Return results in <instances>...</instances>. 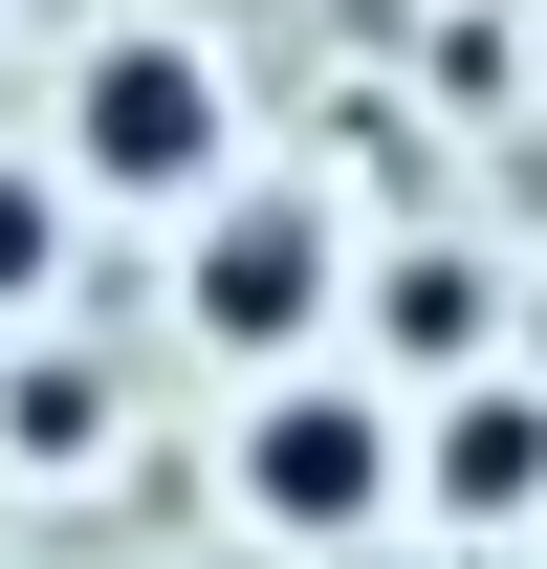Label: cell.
Masks as SVG:
<instances>
[{
	"label": "cell",
	"instance_id": "8992f818",
	"mask_svg": "<svg viewBox=\"0 0 547 569\" xmlns=\"http://www.w3.org/2000/svg\"><path fill=\"white\" fill-rule=\"evenodd\" d=\"M0 460H22V482L67 460V482H88V460H110V372H88V351H22V372H0Z\"/></svg>",
	"mask_w": 547,
	"mask_h": 569
},
{
	"label": "cell",
	"instance_id": "6da1fadb",
	"mask_svg": "<svg viewBox=\"0 0 547 569\" xmlns=\"http://www.w3.org/2000/svg\"><path fill=\"white\" fill-rule=\"evenodd\" d=\"M241 176V67L198 22H67V88H44V198L67 219H198Z\"/></svg>",
	"mask_w": 547,
	"mask_h": 569
},
{
	"label": "cell",
	"instance_id": "7a4b0ae2",
	"mask_svg": "<svg viewBox=\"0 0 547 569\" xmlns=\"http://www.w3.org/2000/svg\"><path fill=\"white\" fill-rule=\"evenodd\" d=\"M219 503L263 526V548H372L395 526V395L350 351H307V372H241V417H219Z\"/></svg>",
	"mask_w": 547,
	"mask_h": 569
},
{
	"label": "cell",
	"instance_id": "5b68a950",
	"mask_svg": "<svg viewBox=\"0 0 547 569\" xmlns=\"http://www.w3.org/2000/svg\"><path fill=\"white\" fill-rule=\"evenodd\" d=\"M329 329H372V395H438V372H504V263H481L460 219H416V241H350V307Z\"/></svg>",
	"mask_w": 547,
	"mask_h": 569
},
{
	"label": "cell",
	"instance_id": "3957f363",
	"mask_svg": "<svg viewBox=\"0 0 547 569\" xmlns=\"http://www.w3.org/2000/svg\"><path fill=\"white\" fill-rule=\"evenodd\" d=\"M350 307V219L307 198V176H219L198 219H176V329H198L219 372H307Z\"/></svg>",
	"mask_w": 547,
	"mask_h": 569
},
{
	"label": "cell",
	"instance_id": "277c9868",
	"mask_svg": "<svg viewBox=\"0 0 547 569\" xmlns=\"http://www.w3.org/2000/svg\"><path fill=\"white\" fill-rule=\"evenodd\" d=\"M395 503L460 526V548H526L547 526V372H438V395H395Z\"/></svg>",
	"mask_w": 547,
	"mask_h": 569
},
{
	"label": "cell",
	"instance_id": "52a82bcc",
	"mask_svg": "<svg viewBox=\"0 0 547 569\" xmlns=\"http://www.w3.org/2000/svg\"><path fill=\"white\" fill-rule=\"evenodd\" d=\"M67 307V198H44V153H0V329H44Z\"/></svg>",
	"mask_w": 547,
	"mask_h": 569
}]
</instances>
